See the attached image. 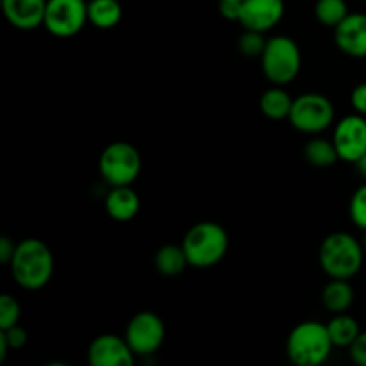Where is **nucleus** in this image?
<instances>
[{
    "label": "nucleus",
    "instance_id": "obj_1",
    "mask_svg": "<svg viewBox=\"0 0 366 366\" xmlns=\"http://www.w3.org/2000/svg\"><path fill=\"white\" fill-rule=\"evenodd\" d=\"M11 274L24 290H39L49 285L54 274V256L49 247L36 238L16 243L11 259Z\"/></svg>",
    "mask_w": 366,
    "mask_h": 366
},
{
    "label": "nucleus",
    "instance_id": "obj_2",
    "mask_svg": "<svg viewBox=\"0 0 366 366\" xmlns=\"http://www.w3.org/2000/svg\"><path fill=\"white\" fill-rule=\"evenodd\" d=\"M363 245L349 232H332L322 242L318 259L331 279H352L363 264Z\"/></svg>",
    "mask_w": 366,
    "mask_h": 366
},
{
    "label": "nucleus",
    "instance_id": "obj_3",
    "mask_svg": "<svg viewBox=\"0 0 366 366\" xmlns=\"http://www.w3.org/2000/svg\"><path fill=\"white\" fill-rule=\"evenodd\" d=\"M182 249L189 267L211 268L220 263L229 249V236L220 224L200 222L195 224L182 239Z\"/></svg>",
    "mask_w": 366,
    "mask_h": 366
},
{
    "label": "nucleus",
    "instance_id": "obj_4",
    "mask_svg": "<svg viewBox=\"0 0 366 366\" xmlns=\"http://www.w3.org/2000/svg\"><path fill=\"white\" fill-rule=\"evenodd\" d=\"M329 329L320 322H302L288 336L286 352L297 366H320L332 352Z\"/></svg>",
    "mask_w": 366,
    "mask_h": 366
},
{
    "label": "nucleus",
    "instance_id": "obj_5",
    "mask_svg": "<svg viewBox=\"0 0 366 366\" xmlns=\"http://www.w3.org/2000/svg\"><path fill=\"white\" fill-rule=\"evenodd\" d=\"M300 64H302L300 49L292 38L274 36L268 39L261 56V66L272 84L286 86L295 81L300 71Z\"/></svg>",
    "mask_w": 366,
    "mask_h": 366
},
{
    "label": "nucleus",
    "instance_id": "obj_6",
    "mask_svg": "<svg viewBox=\"0 0 366 366\" xmlns=\"http://www.w3.org/2000/svg\"><path fill=\"white\" fill-rule=\"evenodd\" d=\"M99 170L111 188L131 186L142 172V156L131 143L114 142L100 154Z\"/></svg>",
    "mask_w": 366,
    "mask_h": 366
},
{
    "label": "nucleus",
    "instance_id": "obj_7",
    "mask_svg": "<svg viewBox=\"0 0 366 366\" xmlns=\"http://www.w3.org/2000/svg\"><path fill=\"white\" fill-rule=\"evenodd\" d=\"M288 120L293 127L306 134H317L331 127L335 120V106L322 93H304L293 99Z\"/></svg>",
    "mask_w": 366,
    "mask_h": 366
},
{
    "label": "nucleus",
    "instance_id": "obj_8",
    "mask_svg": "<svg viewBox=\"0 0 366 366\" xmlns=\"http://www.w3.org/2000/svg\"><path fill=\"white\" fill-rule=\"evenodd\" d=\"M88 21L86 0H46L43 25L56 38H71Z\"/></svg>",
    "mask_w": 366,
    "mask_h": 366
},
{
    "label": "nucleus",
    "instance_id": "obj_9",
    "mask_svg": "<svg viewBox=\"0 0 366 366\" xmlns=\"http://www.w3.org/2000/svg\"><path fill=\"white\" fill-rule=\"evenodd\" d=\"M125 340L136 356H150L157 352L164 342V324L152 311L134 315L125 329Z\"/></svg>",
    "mask_w": 366,
    "mask_h": 366
},
{
    "label": "nucleus",
    "instance_id": "obj_10",
    "mask_svg": "<svg viewBox=\"0 0 366 366\" xmlns=\"http://www.w3.org/2000/svg\"><path fill=\"white\" fill-rule=\"evenodd\" d=\"M332 143L340 159L357 163L366 154V118L363 114H349L336 124Z\"/></svg>",
    "mask_w": 366,
    "mask_h": 366
},
{
    "label": "nucleus",
    "instance_id": "obj_11",
    "mask_svg": "<svg viewBox=\"0 0 366 366\" xmlns=\"http://www.w3.org/2000/svg\"><path fill=\"white\" fill-rule=\"evenodd\" d=\"M132 349L127 340L117 335H100L89 343L88 361L92 366H132Z\"/></svg>",
    "mask_w": 366,
    "mask_h": 366
},
{
    "label": "nucleus",
    "instance_id": "obj_12",
    "mask_svg": "<svg viewBox=\"0 0 366 366\" xmlns=\"http://www.w3.org/2000/svg\"><path fill=\"white\" fill-rule=\"evenodd\" d=\"M285 16L282 0H243L239 21L249 31L267 32Z\"/></svg>",
    "mask_w": 366,
    "mask_h": 366
},
{
    "label": "nucleus",
    "instance_id": "obj_13",
    "mask_svg": "<svg viewBox=\"0 0 366 366\" xmlns=\"http://www.w3.org/2000/svg\"><path fill=\"white\" fill-rule=\"evenodd\" d=\"M336 46L350 57H366V14L349 13L335 27Z\"/></svg>",
    "mask_w": 366,
    "mask_h": 366
},
{
    "label": "nucleus",
    "instance_id": "obj_14",
    "mask_svg": "<svg viewBox=\"0 0 366 366\" xmlns=\"http://www.w3.org/2000/svg\"><path fill=\"white\" fill-rule=\"evenodd\" d=\"M4 16L20 31H32L45 21L46 0H2Z\"/></svg>",
    "mask_w": 366,
    "mask_h": 366
},
{
    "label": "nucleus",
    "instance_id": "obj_15",
    "mask_svg": "<svg viewBox=\"0 0 366 366\" xmlns=\"http://www.w3.org/2000/svg\"><path fill=\"white\" fill-rule=\"evenodd\" d=\"M106 211L113 220H132L139 211L138 193L131 186H113L106 197Z\"/></svg>",
    "mask_w": 366,
    "mask_h": 366
},
{
    "label": "nucleus",
    "instance_id": "obj_16",
    "mask_svg": "<svg viewBox=\"0 0 366 366\" xmlns=\"http://www.w3.org/2000/svg\"><path fill=\"white\" fill-rule=\"evenodd\" d=\"M322 302L331 313H345L354 302V290L347 279H332L322 292Z\"/></svg>",
    "mask_w": 366,
    "mask_h": 366
},
{
    "label": "nucleus",
    "instance_id": "obj_17",
    "mask_svg": "<svg viewBox=\"0 0 366 366\" xmlns=\"http://www.w3.org/2000/svg\"><path fill=\"white\" fill-rule=\"evenodd\" d=\"M122 20V6L118 0H89L88 21L97 29H113Z\"/></svg>",
    "mask_w": 366,
    "mask_h": 366
},
{
    "label": "nucleus",
    "instance_id": "obj_18",
    "mask_svg": "<svg viewBox=\"0 0 366 366\" xmlns=\"http://www.w3.org/2000/svg\"><path fill=\"white\" fill-rule=\"evenodd\" d=\"M259 107L264 117L272 118V120H282V118H288L290 113H292L293 99L286 89H282V86L275 84L274 88L267 89L261 95Z\"/></svg>",
    "mask_w": 366,
    "mask_h": 366
},
{
    "label": "nucleus",
    "instance_id": "obj_19",
    "mask_svg": "<svg viewBox=\"0 0 366 366\" xmlns=\"http://www.w3.org/2000/svg\"><path fill=\"white\" fill-rule=\"evenodd\" d=\"M327 329L335 347H350L356 342L357 336L361 335L357 320L347 313L335 315L332 320L327 324Z\"/></svg>",
    "mask_w": 366,
    "mask_h": 366
},
{
    "label": "nucleus",
    "instance_id": "obj_20",
    "mask_svg": "<svg viewBox=\"0 0 366 366\" xmlns=\"http://www.w3.org/2000/svg\"><path fill=\"white\" fill-rule=\"evenodd\" d=\"M154 264H156L159 274L167 275V277H174V275H179L181 272H184V268L189 263L182 245H164L157 250Z\"/></svg>",
    "mask_w": 366,
    "mask_h": 366
},
{
    "label": "nucleus",
    "instance_id": "obj_21",
    "mask_svg": "<svg viewBox=\"0 0 366 366\" xmlns=\"http://www.w3.org/2000/svg\"><path fill=\"white\" fill-rule=\"evenodd\" d=\"M304 156H306L307 163L311 167L317 168H329L340 159L338 150H336L332 139L329 142V139L324 138H315L307 142L306 149H304Z\"/></svg>",
    "mask_w": 366,
    "mask_h": 366
},
{
    "label": "nucleus",
    "instance_id": "obj_22",
    "mask_svg": "<svg viewBox=\"0 0 366 366\" xmlns=\"http://www.w3.org/2000/svg\"><path fill=\"white\" fill-rule=\"evenodd\" d=\"M315 14L322 25L335 29L336 25L345 20L349 14V7H347L345 0H318L315 6Z\"/></svg>",
    "mask_w": 366,
    "mask_h": 366
},
{
    "label": "nucleus",
    "instance_id": "obj_23",
    "mask_svg": "<svg viewBox=\"0 0 366 366\" xmlns=\"http://www.w3.org/2000/svg\"><path fill=\"white\" fill-rule=\"evenodd\" d=\"M264 32L257 31H249L245 29V34L239 36L238 39V49L243 56L247 57H261L264 52V46H267L268 39L263 38Z\"/></svg>",
    "mask_w": 366,
    "mask_h": 366
},
{
    "label": "nucleus",
    "instance_id": "obj_24",
    "mask_svg": "<svg viewBox=\"0 0 366 366\" xmlns=\"http://www.w3.org/2000/svg\"><path fill=\"white\" fill-rule=\"evenodd\" d=\"M20 320V304L11 295L0 297V329H9Z\"/></svg>",
    "mask_w": 366,
    "mask_h": 366
},
{
    "label": "nucleus",
    "instance_id": "obj_25",
    "mask_svg": "<svg viewBox=\"0 0 366 366\" xmlns=\"http://www.w3.org/2000/svg\"><path fill=\"white\" fill-rule=\"evenodd\" d=\"M349 213L354 224L360 229H363V231H366V184L360 186V188L354 192L352 199H350Z\"/></svg>",
    "mask_w": 366,
    "mask_h": 366
},
{
    "label": "nucleus",
    "instance_id": "obj_26",
    "mask_svg": "<svg viewBox=\"0 0 366 366\" xmlns=\"http://www.w3.org/2000/svg\"><path fill=\"white\" fill-rule=\"evenodd\" d=\"M0 331L4 332V336H6L7 343H9L11 349H21V347L27 343V331H25L24 327H20V325H13V327L9 329H0Z\"/></svg>",
    "mask_w": 366,
    "mask_h": 366
},
{
    "label": "nucleus",
    "instance_id": "obj_27",
    "mask_svg": "<svg viewBox=\"0 0 366 366\" xmlns=\"http://www.w3.org/2000/svg\"><path fill=\"white\" fill-rule=\"evenodd\" d=\"M350 349V357L356 365L366 366V331L361 332L356 338V342L349 347Z\"/></svg>",
    "mask_w": 366,
    "mask_h": 366
},
{
    "label": "nucleus",
    "instance_id": "obj_28",
    "mask_svg": "<svg viewBox=\"0 0 366 366\" xmlns=\"http://www.w3.org/2000/svg\"><path fill=\"white\" fill-rule=\"evenodd\" d=\"M350 104H352L354 111H356L357 114L366 117V82H361V84H357L356 88L352 89Z\"/></svg>",
    "mask_w": 366,
    "mask_h": 366
},
{
    "label": "nucleus",
    "instance_id": "obj_29",
    "mask_svg": "<svg viewBox=\"0 0 366 366\" xmlns=\"http://www.w3.org/2000/svg\"><path fill=\"white\" fill-rule=\"evenodd\" d=\"M220 13L222 16L227 20L239 21V14H242V2L238 0H220Z\"/></svg>",
    "mask_w": 366,
    "mask_h": 366
},
{
    "label": "nucleus",
    "instance_id": "obj_30",
    "mask_svg": "<svg viewBox=\"0 0 366 366\" xmlns=\"http://www.w3.org/2000/svg\"><path fill=\"white\" fill-rule=\"evenodd\" d=\"M14 250H16V243H13V239L7 238V236H2L0 238V261L9 264L14 256Z\"/></svg>",
    "mask_w": 366,
    "mask_h": 366
},
{
    "label": "nucleus",
    "instance_id": "obj_31",
    "mask_svg": "<svg viewBox=\"0 0 366 366\" xmlns=\"http://www.w3.org/2000/svg\"><path fill=\"white\" fill-rule=\"evenodd\" d=\"M9 343H7L6 336H4V332L0 331V363H4L6 361V356H7V350H9Z\"/></svg>",
    "mask_w": 366,
    "mask_h": 366
},
{
    "label": "nucleus",
    "instance_id": "obj_32",
    "mask_svg": "<svg viewBox=\"0 0 366 366\" xmlns=\"http://www.w3.org/2000/svg\"><path fill=\"white\" fill-rule=\"evenodd\" d=\"M356 164H357V170H360V174L363 175V177L366 179V154H365L363 157H361L360 161H357Z\"/></svg>",
    "mask_w": 366,
    "mask_h": 366
},
{
    "label": "nucleus",
    "instance_id": "obj_33",
    "mask_svg": "<svg viewBox=\"0 0 366 366\" xmlns=\"http://www.w3.org/2000/svg\"><path fill=\"white\" fill-rule=\"evenodd\" d=\"M361 245H363V250H365V254H366V231H365V236H363V243H361Z\"/></svg>",
    "mask_w": 366,
    "mask_h": 366
},
{
    "label": "nucleus",
    "instance_id": "obj_34",
    "mask_svg": "<svg viewBox=\"0 0 366 366\" xmlns=\"http://www.w3.org/2000/svg\"><path fill=\"white\" fill-rule=\"evenodd\" d=\"M238 2H243V0H238Z\"/></svg>",
    "mask_w": 366,
    "mask_h": 366
}]
</instances>
